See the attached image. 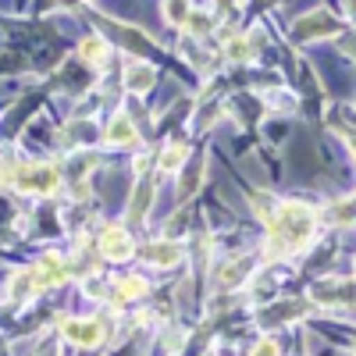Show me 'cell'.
Segmentation results:
<instances>
[{
    "label": "cell",
    "mask_w": 356,
    "mask_h": 356,
    "mask_svg": "<svg viewBox=\"0 0 356 356\" xmlns=\"http://www.w3.org/2000/svg\"><path fill=\"white\" fill-rule=\"evenodd\" d=\"M271 225V239H267V257H292V253H300L307 243H310V235H314V211L307 203H282L275 218L267 221Z\"/></svg>",
    "instance_id": "cell-1"
},
{
    "label": "cell",
    "mask_w": 356,
    "mask_h": 356,
    "mask_svg": "<svg viewBox=\"0 0 356 356\" xmlns=\"http://www.w3.org/2000/svg\"><path fill=\"white\" fill-rule=\"evenodd\" d=\"M4 186L18 189V193H54L57 189V171L50 164H33V168H4V178H0Z\"/></svg>",
    "instance_id": "cell-2"
},
{
    "label": "cell",
    "mask_w": 356,
    "mask_h": 356,
    "mask_svg": "<svg viewBox=\"0 0 356 356\" xmlns=\"http://www.w3.org/2000/svg\"><path fill=\"white\" fill-rule=\"evenodd\" d=\"M314 300L328 307H356V282H321L314 285Z\"/></svg>",
    "instance_id": "cell-3"
},
{
    "label": "cell",
    "mask_w": 356,
    "mask_h": 356,
    "mask_svg": "<svg viewBox=\"0 0 356 356\" xmlns=\"http://www.w3.org/2000/svg\"><path fill=\"white\" fill-rule=\"evenodd\" d=\"M328 33H339V22L328 11H314V15H307L292 25L296 40H317V36H328Z\"/></svg>",
    "instance_id": "cell-4"
},
{
    "label": "cell",
    "mask_w": 356,
    "mask_h": 356,
    "mask_svg": "<svg viewBox=\"0 0 356 356\" xmlns=\"http://www.w3.org/2000/svg\"><path fill=\"white\" fill-rule=\"evenodd\" d=\"M61 332L68 342L89 349V346H100L104 339V328H100V321H61Z\"/></svg>",
    "instance_id": "cell-5"
},
{
    "label": "cell",
    "mask_w": 356,
    "mask_h": 356,
    "mask_svg": "<svg viewBox=\"0 0 356 356\" xmlns=\"http://www.w3.org/2000/svg\"><path fill=\"white\" fill-rule=\"evenodd\" d=\"M33 278H36V289L61 285V282L68 278V267L61 264V257H43V260L33 267Z\"/></svg>",
    "instance_id": "cell-6"
},
{
    "label": "cell",
    "mask_w": 356,
    "mask_h": 356,
    "mask_svg": "<svg viewBox=\"0 0 356 356\" xmlns=\"http://www.w3.org/2000/svg\"><path fill=\"white\" fill-rule=\"evenodd\" d=\"M100 253H104L107 260H129V257H132V239H129V232H122V228L104 232Z\"/></svg>",
    "instance_id": "cell-7"
},
{
    "label": "cell",
    "mask_w": 356,
    "mask_h": 356,
    "mask_svg": "<svg viewBox=\"0 0 356 356\" xmlns=\"http://www.w3.org/2000/svg\"><path fill=\"white\" fill-rule=\"evenodd\" d=\"M157 82V72L150 65H129L125 72V86H129V93H146Z\"/></svg>",
    "instance_id": "cell-8"
},
{
    "label": "cell",
    "mask_w": 356,
    "mask_h": 356,
    "mask_svg": "<svg viewBox=\"0 0 356 356\" xmlns=\"http://www.w3.org/2000/svg\"><path fill=\"white\" fill-rule=\"evenodd\" d=\"M243 278H246V264L243 260H228V264H221L214 271V285L218 289H235V285H243Z\"/></svg>",
    "instance_id": "cell-9"
},
{
    "label": "cell",
    "mask_w": 356,
    "mask_h": 356,
    "mask_svg": "<svg viewBox=\"0 0 356 356\" xmlns=\"http://www.w3.org/2000/svg\"><path fill=\"white\" fill-rule=\"evenodd\" d=\"M146 257H150L157 267H171V264L182 260V246L178 243H154L150 250H146Z\"/></svg>",
    "instance_id": "cell-10"
},
{
    "label": "cell",
    "mask_w": 356,
    "mask_h": 356,
    "mask_svg": "<svg viewBox=\"0 0 356 356\" xmlns=\"http://www.w3.org/2000/svg\"><path fill=\"white\" fill-rule=\"evenodd\" d=\"M107 143H111V146H129V143H136V125L129 122V118H114L111 129H107Z\"/></svg>",
    "instance_id": "cell-11"
},
{
    "label": "cell",
    "mask_w": 356,
    "mask_h": 356,
    "mask_svg": "<svg viewBox=\"0 0 356 356\" xmlns=\"http://www.w3.org/2000/svg\"><path fill=\"white\" fill-rule=\"evenodd\" d=\"M150 200H154V182H150V178H143L139 189H136V196H132V211H129V218L139 221L146 211H150Z\"/></svg>",
    "instance_id": "cell-12"
},
{
    "label": "cell",
    "mask_w": 356,
    "mask_h": 356,
    "mask_svg": "<svg viewBox=\"0 0 356 356\" xmlns=\"http://www.w3.org/2000/svg\"><path fill=\"white\" fill-rule=\"evenodd\" d=\"M79 54H82V61L100 65V61H104V54H107V47H104V40H100V36H86V40H82V47H79Z\"/></svg>",
    "instance_id": "cell-13"
},
{
    "label": "cell",
    "mask_w": 356,
    "mask_h": 356,
    "mask_svg": "<svg viewBox=\"0 0 356 356\" xmlns=\"http://www.w3.org/2000/svg\"><path fill=\"white\" fill-rule=\"evenodd\" d=\"M164 15L171 25H186L189 18V0H164Z\"/></svg>",
    "instance_id": "cell-14"
},
{
    "label": "cell",
    "mask_w": 356,
    "mask_h": 356,
    "mask_svg": "<svg viewBox=\"0 0 356 356\" xmlns=\"http://www.w3.org/2000/svg\"><path fill=\"white\" fill-rule=\"evenodd\" d=\"M225 54L232 57V61H246V57L253 54V47H250V40H243V36H232L228 47H225Z\"/></svg>",
    "instance_id": "cell-15"
},
{
    "label": "cell",
    "mask_w": 356,
    "mask_h": 356,
    "mask_svg": "<svg viewBox=\"0 0 356 356\" xmlns=\"http://www.w3.org/2000/svg\"><path fill=\"white\" fill-rule=\"evenodd\" d=\"M186 164V150L182 146H168V154L161 157V171H178Z\"/></svg>",
    "instance_id": "cell-16"
},
{
    "label": "cell",
    "mask_w": 356,
    "mask_h": 356,
    "mask_svg": "<svg viewBox=\"0 0 356 356\" xmlns=\"http://www.w3.org/2000/svg\"><path fill=\"white\" fill-rule=\"evenodd\" d=\"M122 296H118V303H125V300H136V296H143L146 292V282L143 278H125L122 282V289H118Z\"/></svg>",
    "instance_id": "cell-17"
},
{
    "label": "cell",
    "mask_w": 356,
    "mask_h": 356,
    "mask_svg": "<svg viewBox=\"0 0 356 356\" xmlns=\"http://www.w3.org/2000/svg\"><path fill=\"white\" fill-rule=\"evenodd\" d=\"M186 25L193 29L196 36H203L207 29H211V18H207V15H189V18H186Z\"/></svg>",
    "instance_id": "cell-18"
},
{
    "label": "cell",
    "mask_w": 356,
    "mask_h": 356,
    "mask_svg": "<svg viewBox=\"0 0 356 356\" xmlns=\"http://www.w3.org/2000/svg\"><path fill=\"white\" fill-rule=\"evenodd\" d=\"M253 356H278V346L264 339V342H257V349H253Z\"/></svg>",
    "instance_id": "cell-19"
},
{
    "label": "cell",
    "mask_w": 356,
    "mask_h": 356,
    "mask_svg": "<svg viewBox=\"0 0 356 356\" xmlns=\"http://www.w3.org/2000/svg\"><path fill=\"white\" fill-rule=\"evenodd\" d=\"M353 154H356V139H353Z\"/></svg>",
    "instance_id": "cell-20"
}]
</instances>
